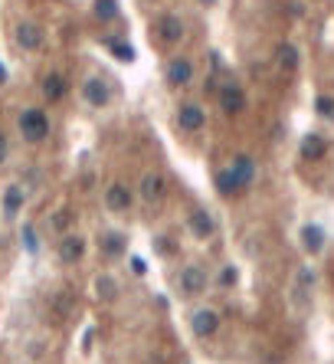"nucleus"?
<instances>
[{
    "instance_id": "f257e3e1",
    "label": "nucleus",
    "mask_w": 334,
    "mask_h": 364,
    "mask_svg": "<svg viewBox=\"0 0 334 364\" xmlns=\"http://www.w3.org/2000/svg\"><path fill=\"white\" fill-rule=\"evenodd\" d=\"M20 125V134H23V142L30 144H39L49 138V115L43 108H23L17 118Z\"/></svg>"
},
{
    "instance_id": "f03ea898",
    "label": "nucleus",
    "mask_w": 334,
    "mask_h": 364,
    "mask_svg": "<svg viewBox=\"0 0 334 364\" xmlns=\"http://www.w3.org/2000/svg\"><path fill=\"white\" fill-rule=\"evenodd\" d=\"M203 125H207V108L197 106V102H184L177 108V128L187 134H197L203 132Z\"/></svg>"
},
{
    "instance_id": "7ed1b4c3",
    "label": "nucleus",
    "mask_w": 334,
    "mask_h": 364,
    "mask_svg": "<svg viewBox=\"0 0 334 364\" xmlns=\"http://www.w3.org/2000/svg\"><path fill=\"white\" fill-rule=\"evenodd\" d=\"M164 79H167V86L171 89H187L193 82V63L187 56H174L171 63H167Z\"/></svg>"
},
{
    "instance_id": "20e7f679",
    "label": "nucleus",
    "mask_w": 334,
    "mask_h": 364,
    "mask_svg": "<svg viewBox=\"0 0 334 364\" xmlns=\"http://www.w3.org/2000/svg\"><path fill=\"white\" fill-rule=\"evenodd\" d=\"M191 332L197 338H213L220 332V312L217 308H197L191 315Z\"/></svg>"
},
{
    "instance_id": "39448f33",
    "label": "nucleus",
    "mask_w": 334,
    "mask_h": 364,
    "mask_svg": "<svg viewBox=\"0 0 334 364\" xmlns=\"http://www.w3.org/2000/svg\"><path fill=\"white\" fill-rule=\"evenodd\" d=\"M164 194H167V181H164V174L158 171H148L141 177V187H138V197H141L148 207H154V203L164 201Z\"/></svg>"
},
{
    "instance_id": "423d86ee",
    "label": "nucleus",
    "mask_w": 334,
    "mask_h": 364,
    "mask_svg": "<svg viewBox=\"0 0 334 364\" xmlns=\"http://www.w3.org/2000/svg\"><path fill=\"white\" fill-rule=\"evenodd\" d=\"M82 99H86L92 108H105L108 102H112V89H108V82L102 76H89L86 82H82Z\"/></svg>"
},
{
    "instance_id": "0eeeda50",
    "label": "nucleus",
    "mask_w": 334,
    "mask_h": 364,
    "mask_svg": "<svg viewBox=\"0 0 334 364\" xmlns=\"http://www.w3.org/2000/svg\"><path fill=\"white\" fill-rule=\"evenodd\" d=\"M131 203H134V191L128 187V184L122 181H115L108 184V191H105V207L112 213H128L131 211Z\"/></svg>"
},
{
    "instance_id": "6e6552de",
    "label": "nucleus",
    "mask_w": 334,
    "mask_h": 364,
    "mask_svg": "<svg viewBox=\"0 0 334 364\" xmlns=\"http://www.w3.org/2000/svg\"><path fill=\"white\" fill-rule=\"evenodd\" d=\"M17 43L23 49H30V53H37V49H43V43H46V33H43V27L33 23V20H20L17 23Z\"/></svg>"
},
{
    "instance_id": "1a4fd4ad",
    "label": "nucleus",
    "mask_w": 334,
    "mask_h": 364,
    "mask_svg": "<svg viewBox=\"0 0 334 364\" xmlns=\"http://www.w3.org/2000/svg\"><path fill=\"white\" fill-rule=\"evenodd\" d=\"M220 108L223 115H243L246 112V92H243V86H236V82H229V86L220 89Z\"/></svg>"
},
{
    "instance_id": "9d476101",
    "label": "nucleus",
    "mask_w": 334,
    "mask_h": 364,
    "mask_svg": "<svg viewBox=\"0 0 334 364\" xmlns=\"http://www.w3.org/2000/svg\"><path fill=\"white\" fill-rule=\"evenodd\" d=\"M187 227L197 240H210L213 233H217V220H213V213L207 207H193L191 217H187Z\"/></svg>"
},
{
    "instance_id": "9b49d317",
    "label": "nucleus",
    "mask_w": 334,
    "mask_h": 364,
    "mask_svg": "<svg viewBox=\"0 0 334 364\" xmlns=\"http://www.w3.org/2000/svg\"><path fill=\"white\" fill-rule=\"evenodd\" d=\"M226 168L233 171V177L239 181V187H243V191H246V187H252V181H256V171H259L256 158H252V154H236V158H233Z\"/></svg>"
},
{
    "instance_id": "f8f14e48",
    "label": "nucleus",
    "mask_w": 334,
    "mask_h": 364,
    "mask_svg": "<svg viewBox=\"0 0 334 364\" xmlns=\"http://www.w3.org/2000/svg\"><path fill=\"white\" fill-rule=\"evenodd\" d=\"M207 269L203 266H187V269H181V292L184 296H200V292H207Z\"/></svg>"
},
{
    "instance_id": "ddd939ff",
    "label": "nucleus",
    "mask_w": 334,
    "mask_h": 364,
    "mask_svg": "<svg viewBox=\"0 0 334 364\" xmlns=\"http://www.w3.org/2000/svg\"><path fill=\"white\" fill-rule=\"evenodd\" d=\"M154 33L164 43H177V39H184V20L174 17V13H161V17L154 20Z\"/></svg>"
},
{
    "instance_id": "4468645a",
    "label": "nucleus",
    "mask_w": 334,
    "mask_h": 364,
    "mask_svg": "<svg viewBox=\"0 0 334 364\" xmlns=\"http://www.w3.org/2000/svg\"><path fill=\"white\" fill-rule=\"evenodd\" d=\"M82 256H86V240H82L79 233H69V237H63V243H59V259H63L66 266H76Z\"/></svg>"
},
{
    "instance_id": "2eb2a0df",
    "label": "nucleus",
    "mask_w": 334,
    "mask_h": 364,
    "mask_svg": "<svg viewBox=\"0 0 334 364\" xmlns=\"http://www.w3.org/2000/svg\"><path fill=\"white\" fill-rule=\"evenodd\" d=\"M298 154H302V161H321L328 154V142L321 134H305L298 142Z\"/></svg>"
},
{
    "instance_id": "dca6fc26",
    "label": "nucleus",
    "mask_w": 334,
    "mask_h": 364,
    "mask_svg": "<svg viewBox=\"0 0 334 364\" xmlns=\"http://www.w3.org/2000/svg\"><path fill=\"white\" fill-rule=\"evenodd\" d=\"M298 240H302V246H305V253H321L325 249V230L318 227V223H305L302 230H298Z\"/></svg>"
},
{
    "instance_id": "f3484780",
    "label": "nucleus",
    "mask_w": 334,
    "mask_h": 364,
    "mask_svg": "<svg viewBox=\"0 0 334 364\" xmlns=\"http://www.w3.org/2000/svg\"><path fill=\"white\" fill-rule=\"evenodd\" d=\"M69 92V79L63 76V73H49V76H43V96L49 99V102H63Z\"/></svg>"
},
{
    "instance_id": "a211bd4d",
    "label": "nucleus",
    "mask_w": 334,
    "mask_h": 364,
    "mask_svg": "<svg viewBox=\"0 0 334 364\" xmlns=\"http://www.w3.org/2000/svg\"><path fill=\"white\" fill-rule=\"evenodd\" d=\"M276 63H278V69L295 73L298 63H302V53H298L295 43H278V46H276Z\"/></svg>"
},
{
    "instance_id": "6ab92c4d",
    "label": "nucleus",
    "mask_w": 334,
    "mask_h": 364,
    "mask_svg": "<svg viewBox=\"0 0 334 364\" xmlns=\"http://www.w3.org/2000/svg\"><path fill=\"white\" fill-rule=\"evenodd\" d=\"M23 203H27V191L20 187V184H10L7 191H4V213L7 217H17L23 211Z\"/></svg>"
},
{
    "instance_id": "aec40b11",
    "label": "nucleus",
    "mask_w": 334,
    "mask_h": 364,
    "mask_svg": "<svg viewBox=\"0 0 334 364\" xmlns=\"http://www.w3.org/2000/svg\"><path fill=\"white\" fill-rule=\"evenodd\" d=\"M213 184H217V191H220L223 197H236V194H243V187H239V181L233 177V171H229V168H220V171H217V177H213Z\"/></svg>"
},
{
    "instance_id": "412c9836",
    "label": "nucleus",
    "mask_w": 334,
    "mask_h": 364,
    "mask_svg": "<svg viewBox=\"0 0 334 364\" xmlns=\"http://www.w3.org/2000/svg\"><path fill=\"white\" fill-rule=\"evenodd\" d=\"M98 243H102V253H105V256H122L124 246H128V240H124L118 230H105L98 237Z\"/></svg>"
},
{
    "instance_id": "4be33fe9",
    "label": "nucleus",
    "mask_w": 334,
    "mask_h": 364,
    "mask_svg": "<svg viewBox=\"0 0 334 364\" xmlns=\"http://www.w3.org/2000/svg\"><path fill=\"white\" fill-rule=\"evenodd\" d=\"M96 292L105 299V302H112V299H118V282H115L108 272H102V276L96 279Z\"/></svg>"
},
{
    "instance_id": "5701e85b",
    "label": "nucleus",
    "mask_w": 334,
    "mask_h": 364,
    "mask_svg": "<svg viewBox=\"0 0 334 364\" xmlns=\"http://www.w3.org/2000/svg\"><path fill=\"white\" fill-rule=\"evenodd\" d=\"M20 240H23L27 253H39V237H37V227H33V223H23V230H20Z\"/></svg>"
},
{
    "instance_id": "b1692460",
    "label": "nucleus",
    "mask_w": 334,
    "mask_h": 364,
    "mask_svg": "<svg viewBox=\"0 0 334 364\" xmlns=\"http://www.w3.org/2000/svg\"><path fill=\"white\" fill-rule=\"evenodd\" d=\"M98 17H102V20H115V17H118V0H98Z\"/></svg>"
},
{
    "instance_id": "393cba45",
    "label": "nucleus",
    "mask_w": 334,
    "mask_h": 364,
    "mask_svg": "<svg viewBox=\"0 0 334 364\" xmlns=\"http://www.w3.org/2000/svg\"><path fill=\"white\" fill-rule=\"evenodd\" d=\"M315 108H318V115L334 118V99L331 96H318L315 99Z\"/></svg>"
},
{
    "instance_id": "a878e982",
    "label": "nucleus",
    "mask_w": 334,
    "mask_h": 364,
    "mask_svg": "<svg viewBox=\"0 0 334 364\" xmlns=\"http://www.w3.org/2000/svg\"><path fill=\"white\" fill-rule=\"evenodd\" d=\"M236 279H239V276H236V266H223V269H220V286H226V289L236 286Z\"/></svg>"
},
{
    "instance_id": "bb28decb",
    "label": "nucleus",
    "mask_w": 334,
    "mask_h": 364,
    "mask_svg": "<svg viewBox=\"0 0 334 364\" xmlns=\"http://www.w3.org/2000/svg\"><path fill=\"white\" fill-rule=\"evenodd\" d=\"M112 53H115L118 59H124V63H131V59H134V49L124 46V43H112Z\"/></svg>"
},
{
    "instance_id": "cd10ccee",
    "label": "nucleus",
    "mask_w": 334,
    "mask_h": 364,
    "mask_svg": "<svg viewBox=\"0 0 334 364\" xmlns=\"http://www.w3.org/2000/svg\"><path fill=\"white\" fill-rule=\"evenodd\" d=\"M66 217H69V213L66 211H59V213H53V227H56V230H66Z\"/></svg>"
},
{
    "instance_id": "c85d7f7f",
    "label": "nucleus",
    "mask_w": 334,
    "mask_h": 364,
    "mask_svg": "<svg viewBox=\"0 0 334 364\" xmlns=\"http://www.w3.org/2000/svg\"><path fill=\"white\" fill-rule=\"evenodd\" d=\"M4 158H7V134L0 132V161H4Z\"/></svg>"
},
{
    "instance_id": "c756f323",
    "label": "nucleus",
    "mask_w": 334,
    "mask_h": 364,
    "mask_svg": "<svg viewBox=\"0 0 334 364\" xmlns=\"http://www.w3.org/2000/svg\"><path fill=\"white\" fill-rule=\"evenodd\" d=\"M131 266H134V272H138V276H144V259L134 256V259H131Z\"/></svg>"
},
{
    "instance_id": "7c9ffc66",
    "label": "nucleus",
    "mask_w": 334,
    "mask_h": 364,
    "mask_svg": "<svg viewBox=\"0 0 334 364\" xmlns=\"http://www.w3.org/2000/svg\"><path fill=\"white\" fill-rule=\"evenodd\" d=\"M0 82H7V66L0 63Z\"/></svg>"
},
{
    "instance_id": "2f4dec72",
    "label": "nucleus",
    "mask_w": 334,
    "mask_h": 364,
    "mask_svg": "<svg viewBox=\"0 0 334 364\" xmlns=\"http://www.w3.org/2000/svg\"><path fill=\"white\" fill-rule=\"evenodd\" d=\"M200 4H203V7H213V4H217V0H200Z\"/></svg>"
}]
</instances>
